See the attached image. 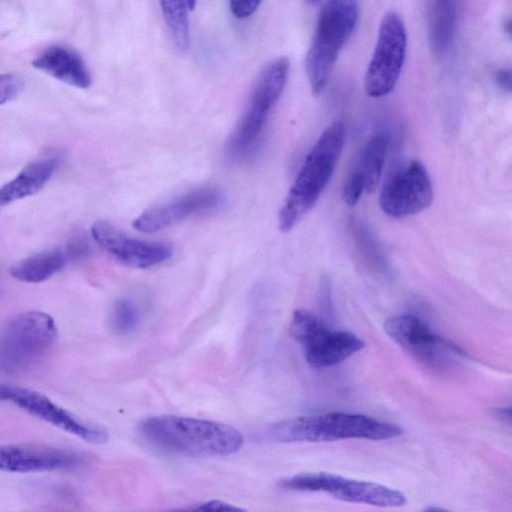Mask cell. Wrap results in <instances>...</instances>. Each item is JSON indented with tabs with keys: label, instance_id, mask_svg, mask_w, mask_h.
<instances>
[{
	"label": "cell",
	"instance_id": "cell-14",
	"mask_svg": "<svg viewBox=\"0 0 512 512\" xmlns=\"http://www.w3.org/2000/svg\"><path fill=\"white\" fill-rule=\"evenodd\" d=\"M82 452L37 444H9L0 446V471L27 473L66 470L86 462Z\"/></svg>",
	"mask_w": 512,
	"mask_h": 512
},
{
	"label": "cell",
	"instance_id": "cell-27",
	"mask_svg": "<svg viewBox=\"0 0 512 512\" xmlns=\"http://www.w3.org/2000/svg\"><path fill=\"white\" fill-rule=\"evenodd\" d=\"M191 510H197V511H238L242 510L238 507H235L229 503L220 501V500H210L207 502H203L200 504L195 505L192 508H189Z\"/></svg>",
	"mask_w": 512,
	"mask_h": 512
},
{
	"label": "cell",
	"instance_id": "cell-17",
	"mask_svg": "<svg viewBox=\"0 0 512 512\" xmlns=\"http://www.w3.org/2000/svg\"><path fill=\"white\" fill-rule=\"evenodd\" d=\"M57 168L53 158H42L27 164L11 181L0 187V207L39 192Z\"/></svg>",
	"mask_w": 512,
	"mask_h": 512
},
{
	"label": "cell",
	"instance_id": "cell-21",
	"mask_svg": "<svg viewBox=\"0 0 512 512\" xmlns=\"http://www.w3.org/2000/svg\"><path fill=\"white\" fill-rule=\"evenodd\" d=\"M164 19L176 47L185 50L189 46V22L185 0H159Z\"/></svg>",
	"mask_w": 512,
	"mask_h": 512
},
{
	"label": "cell",
	"instance_id": "cell-29",
	"mask_svg": "<svg viewBox=\"0 0 512 512\" xmlns=\"http://www.w3.org/2000/svg\"><path fill=\"white\" fill-rule=\"evenodd\" d=\"M186 1V4H187V7L189 9H194L195 5H196V0H185Z\"/></svg>",
	"mask_w": 512,
	"mask_h": 512
},
{
	"label": "cell",
	"instance_id": "cell-28",
	"mask_svg": "<svg viewBox=\"0 0 512 512\" xmlns=\"http://www.w3.org/2000/svg\"><path fill=\"white\" fill-rule=\"evenodd\" d=\"M495 81L502 89L511 90V70L509 68H500L495 72Z\"/></svg>",
	"mask_w": 512,
	"mask_h": 512
},
{
	"label": "cell",
	"instance_id": "cell-2",
	"mask_svg": "<svg viewBox=\"0 0 512 512\" xmlns=\"http://www.w3.org/2000/svg\"><path fill=\"white\" fill-rule=\"evenodd\" d=\"M402 433L400 426L366 415L329 412L269 424L261 430L260 438L273 443L329 442L351 438L383 440Z\"/></svg>",
	"mask_w": 512,
	"mask_h": 512
},
{
	"label": "cell",
	"instance_id": "cell-3",
	"mask_svg": "<svg viewBox=\"0 0 512 512\" xmlns=\"http://www.w3.org/2000/svg\"><path fill=\"white\" fill-rule=\"evenodd\" d=\"M344 141L345 127L341 121H334L322 132L307 154L279 211L281 231L293 229L317 203L334 172Z\"/></svg>",
	"mask_w": 512,
	"mask_h": 512
},
{
	"label": "cell",
	"instance_id": "cell-10",
	"mask_svg": "<svg viewBox=\"0 0 512 512\" xmlns=\"http://www.w3.org/2000/svg\"><path fill=\"white\" fill-rule=\"evenodd\" d=\"M384 330L413 358L430 368H442L467 357L458 345L437 334L415 315L391 317L385 321Z\"/></svg>",
	"mask_w": 512,
	"mask_h": 512
},
{
	"label": "cell",
	"instance_id": "cell-9",
	"mask_svg": "<svg viewBox=\"0 0 512 512\" xmlns=\"http://www.w3.org/2000/svg\"><path fill=\"white\" fill-rule=\"evenodd\" d=\"M405 24L396 12L386 13L380 23L377 42L364 76L368 96L381 98L396 86L406 56Z\"/></svg>",
	"mask_w": 512,
	"mask_h": 512
},
{
	"label": "cell",
	"instance_id": "cell-25",
	"mask_svg": "<svg viewBox=\"0 0 512 512\" xmlns=\"http://www.w3.org/2000/svg\"><path fill=\"white\" fill-rule=\"evenodd\" d=\"M21 79L9 73L0 74V105L14 99L22 89Z\"/></svg>",
	"mask_w": 512,
	"mask_h": 512
},
{
	"label": "cell",
	"instance_id": "cell-26",
	"mask_svg": "<svg viewBox=\"0 0 512 512\" xmlns=\"http://www.w3.org/2000/svg\"><path fill=\"white\" fill-rule=\"evenodd\" d=\"M261 0H230V10L234 17L246 19L258 9Z\"/></svg>",
	"mask_w": 512,
	"mask_h": 512
},
{
	"label": "cell",
	"instance_id": "cell-8",
	"mask_svg": "<svg viewBox=\"0 0 512 512\" xmlns=\"http://www.w3.org/2000/svg\"><path fill=\"white\" fill-rule=\"evenodd\" d=\"M279 486L291 491L324 492L342 501L378 507H399L407 502L399 490L329 472L300 473L281 479Z\"/></svg>",
	"mask_w": 512,
	"mask_h": 512
},
{
	"label": "cell",
	"instance_id": "cell-18",
	"mask_svg": "<svg viewBox=\"0 0 512 512\" xmlns=\"http://www.w3.org/2000/svg\"><path fill=\"white\" fill-rule=\"evenodd\" d=\"M67 262L64 250L55 248L19 260L10 267L9 272L21 282L40 283L62 270Z\"/></svg>",
	"mask_w": 512,
	"mask_h": 512
},
{
	"label": "cell",
	"instance_id": "cell-6",
	"mask_svg": "<svg viewBox=\"0 0 512 512\" xmlns=\"http://www.w3.org/2000/svg\"><path fill=\"white\" fill-rule=\"evenodd\" d=\"M289 68V60L280 57L261 72L247 108L228 140L226 149L230 157H243L257 145L269 115L283 93Z\"/></svg>",
	"mask_w": 512,
	"mask_h": 512
},
{
	"label": "cell",
	"instance_id": "cell-30",
	"mask_svg": "<svg viewBox=\"0 0 512 512\" xmlns=\"http://www.w3.org/2000/svg\"><path fill=\"white\" fill-rule=\"evenodd\" d=\"M306 1H308V2H309V3H311V4H315V3H317L319 0H306Z\"/></svg>",
	"mask_w": 512,
	"mask_h": 512
},
{
	"label": "cell",
	"instance_id": "cell-7",
	"mask_svg": "<svg viewBox=\"0 0 512 512\" xmlns=\"http://www.w3.org/2000/svg\"><path fill=\"white\" fill-rule=\"evenodd\" d=\"M291 336L301 345L307 363L314 368L337 365L365 347V341L352 332L330 330L312 312L293 313Z\"/></svg>",
	"mask_w": 512,
	"mask_h": 512
},
{
	"label": "cell",
	"instance_id": "cell-15",
	"mask_svg": "<svg viewBox=\"0 0 512 512\" xmlns=\"http://www.w3.org/2000/svg\"><path fill=\"white\" fill-rule=\"evenodd\" d=\"M222 202L221 193L214 188L193 190L168 202L151 207L141 213L133 227L142 233H153L172 226L184 219L217 207Z\"/></svg>",
	"mask_w": 512,
	"mask_h": 512
},
{
	"label": "cell",
	"instance_id": "cell-12",
	"mask_svg": "<svg viewBox=\"0 0 512 512\" xmlns=\"http://www.w3.org/2000/svg\"><path fill=\"white\" fill-rule=\"evenodd\" d=\"M433 199L429 174L418 160H412L383 185L379 205L393 218L415 215L428 208Z\"/></svg>",
	"mask_w": 512,
	"mask_h": 512
},
{
	"label": "cell",
	"instance_id": "cell-16",
	"mask_svg": "<svg viewBox=\"0 0 512 512\" xmlns=\"http://www.w3.org/2000/svg\"><path fill=\"white\" fill-rule=\"evenodd\" d=\"M33 67L68 85L86 89L92 78L81 55L75 50L52 45L42 51L33 61Z\"/></svg>",
	"mask_w": 512,
	"mask_h": 512
},
{
	"label": "cell",
	"instance_id": "cell-5",
	"mask_svg": "<svg viewBox=\"0 0 512 512\" xmlns=\"http://www.w3.org/2000/svg\"><path fill=\"white\" fill-rule=\"evenodd\" d=\"M57 337L54 319L42 311L14 316L0 333V370L23 373L37 365L51 350Z\"/></svg>",
	"mask_w": 512,
	"mask_h": 512
},
{
	"label": "cell",
	"instance_id": "cell-11",
	"mask_svg": "<svg viewBox=\"0 0 512 512\" xmlns=\"http://www.w3.org/2000/svg\"><path fill=\"white\" fill-rule=\"evenodd\" d=\"M0 401L9 402L51 425L93 444L108 440L107 432L87 423L40 392L8 383H0Z\"/></svg>",
	"mask_w": 512,
	"mask_h": 512
},
{
	"label": "cell",
	"instance_id": "cell-13",
	"mask_svg": "<svg viewBox=\"0 0 512 512\" xmlns=\"http://www.w3.org/2000/svg\"><path fill=\"white\" fill-rule=\"evenodd\" d=\"M91 235L104 251L129 267L150 268L172 256L168 245L131 238L108 221L95 222Z\"/></svg>",
	"mask_w": 512,
	"mask_h": 512
},
{
	"label": "cell",
	"instance_id": "cell-4",
	"mask_svg": "<svg viewBox=\"0 0 512 512\" xmlns=\"http://www.w3.org/2000/svg\"><path fill=\"white\" fill-rule=\"evenodd\" d=\"M359 18V0H326L308 50L305 68L311 91L325 89L338 55L353 33Z\"/></svg>",
	"mask_w": 512,
	"mask_h": 512
},
{
	"label": "cell",
	"instance_id": "cell-19",
	"mask_svg": "<svg viewBox=\"0 0 512 512\" xmlns=\"http://www.w3.org/2000/svg\"><path fill=\"white\" fill-rule=\"evenodd\" d=\"M459 0H433L429 16V43L435 54L450 47L457 26Z\"/></svg>",
	"mask_w": 512,
	"mask_h": 512
},
{
	"label": "cell",
	"instance_id": "cell-24",
	"mask_svg": "<svg viewBox=\"0 0 512 512\" xmlns=\"http://www.w3.org/2000/svg\"><path fill=\"white\" fill-rule=\"evenodd\" d=\"M364 192L363 179L357 169L353 170L346 179L342 196L346 204L354 206Z\"/></svg>",
	"mask_w": 512,
	"mask_h": 512
},
{
	"label": "cell",
	"instance_id": "cell-23",
	"mask_svg": "<svg viewBox=\"0 0 512 512\" xmlns=\"http://www.w3.org/2000/svg\"><path fill=\"white\" fill-rule=\"evenodd\" d=\"M68 262H80L88 258L92 252L91 242L85 235H75L64 249Z\"/></svg>",
	"mask_w": 512,
	"mask_h": 512
},
{
	"label": "cell",
	"instance_id": "cell-1",
	"mask_svg": "<svg viewBox=\"0 0 512 512\" xmlns=\"http://www.w3.org/2000/svg\"><path fill=\"white\" fill-rule=\"evenodd\" d=\"M139 432L158 449L182 455H230L243 445V436L236 428L191 417H149L139 423Z\"/></svg>",
	"mask_w": 512,
	"mask_h": 512
},
{
	"label": "cell",
	"instance_id": "cell-22",
	"mask_svg": "<svg viewBox=\"0 0 512 512\" xmlns=\"http://www.w3.org/2000/svg\"><path fill=\"white\" fill-rule=\"evenodd\" d=\"M140 311L134 301L128 298L117 300L110 312V326L115 333H132L140 323Z\"/></svg>",
	"mask_w": 512,
	"mask_h": 512
},
{
	"label": "cell",
	"instance_id": "cell-20",
	"mask_svg": "<svg viewBox=\"0 0 512 512\" xmlns=\"http://www.w3.org/2000/svg\"><path fill=\"white\" fill-rule=\"evenodd\" d=\"M388 142V136L384 133H379L367 142L363 150L359 166L356 169L363 179L364 192L366 193H373L378 186L385 162Z\"/></svg>",
	"mask_w": 512,
	"mask_h": 512
}]
</instances>
